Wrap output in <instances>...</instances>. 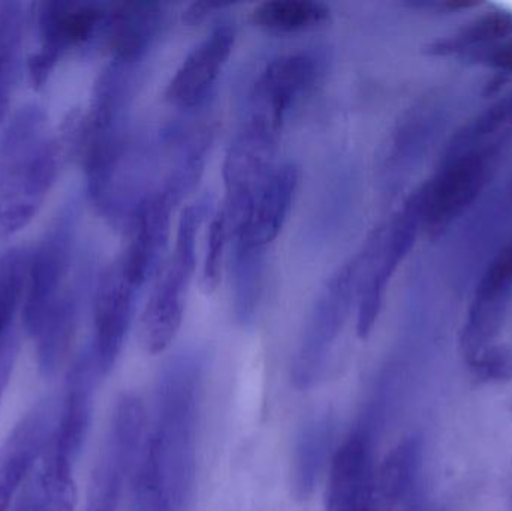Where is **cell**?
<instances>
[{
	"label": "cell",
	"instance_id": "14",
	"mask_svg": "<svg viewBox=\"0 0 512 511\" xmlns=\"http://www.w3.org/2000/svg\"><path fill=\"white\" fill-rule=\"evenodd\" d=\"M101 378L92 350L81 354L72 365L60 401L59 419L50 446L75 462L92 423L93 395Z\"/></svg>",
	"mask_w": 512,
	"mask_h": 511
},
{
	"label": "cell",
	"instance_id": "17",
	"mask_svg": "<svg viewBox=\"0 0 512 511\" xmlns=\"http://www.w3.org/2000/svg\"><path fill=\"white\" fill-rule=\"evenodd\" d=\"M74 474L57 465L44 464L30 477L11 511H75Z\"/></svg>",
	"mask_w": 512,
	"mask_h": 511
},
{
	"label": "cell",
	"instance_id": "26",
	"mask_svg": "<svg viewBox=\"0 0 512 511\" xmlns=\"http://www.w3.org/2000/svg\"><path fill=\"white\" fill-rule=\"evenodd\" d=\"M490 60L502 71H512V41L499 45L490 54Z\"/></svg>",
	"mask_w": 512,
	"mask_h": 511
},
{
	"label": "cell",
	"instance_id": "9",
	"mask_svg": "<svg viewBox=\"0 0 512 511\" xmlns=\"http://www.w3.org/2000/svg\"><path fill=\"white\" fill-rule=\"evenodd\" d=\"M300 183L297 165H276L255 195L233 236L236 257H259L276 240L288 219Z\"/></svg>",
	"mask_w": 512,
	"mask_h": 511
},
{
	"label": "cell",
	"instance_id": "23",
	"mask_svg": "<svg viewBox=\"0 0 512 511\" xmlns=\"http://www.w3.org/2000/svg\"><path fill=\"white\" fill-rule=\"evenodd\" d=\"M469 363L475 377L483 383L502 384L512 380V353L508 348H484Z\"/></svg>",
	"mask_w": 512,
	"mask_h": 511
},
{
	"label": "cell",
	"instance_id": "19",
	"mask_svg": "<svg viewBox=\"0 0 512 511\" xmlns=\"http://www.w3.org/2000/svg\"><path fill=\"white\" fill-rule=\"evenodd\" d=\"M330 18V8L315 0H271L256 6L252 23L271 33H297L315 29Z\"/></svg>",
	"mask_w": 512,
	"mask_h": 511
},
{
	"label": "cell",
	"instance_id": "1",
	"mask_svg": "<svg viewBox=\"0 0 512 511\" xmlns=\"http://www.w3.org/2000/svg\"><path fill=\"white\" fill-rule=\"evenodd\" d=\"M74 225L60 219L30 254L24 296V327L36 344L42 374H56L68 356L78 320V300L71 282Z\"/></svg>",
	"mask_w": 512,
	"mask_h": 511
},
{
	"label": "cell",
	"instance_id": "2",
	"mask_svg": "<svg viewBox=\"0 0 512 511\" xmlns=\"http://www.w3.org/2000/svg\"><path fill=\"white\" fill-rule=\"evenodd\" d=\"M62 159V144L50 134L41 108H21L0 141V237L30 224L50 194Z\"/></svg>",
	"mask_w": 512,
	"mask_h": 511
},
{
	"label": "cell",
	"instance_id": "20",
	"mask_svg": "<svg viewBox=\"0 0 512 511\" xmlns=\"http://www.w3.org/2000/svg\"><path fill=\"white\" fill-rule=\"evenodd\" d=\"M23 5L0 2V125L8 114L23 41Z\"/></svg>",
	"mask_w": 512,
	"mask_h": 511
},
{
	"label": "cell",
	"instance_id": "8",
	"mask_svg": "<svg viewBox=\"0 0 512 511\" xmlns=\"http://www.w3.org/2000/svg\"><path fill=\"white\" fill-rule=\"evenodd\" d=\"M107 9L98 3L47 2L39 11L41 47L29 57V74L33 86L48 80L60 57L89 41L104 26Z\"/></svg>",
	"mask_w": 512,
	"mask_h": 511
},
{
	"label": "cell",
	"instance_id": "10",
	"mask_svg": "<svg viewBox=\"0 0 512 511\" xmlns=\"http://www.w3.org/2000/svg\"><path fill=\"white\" fill-rule=\"evenodd\" d=\"M180 195L168 186L153 191L131 221V237L120 255L123 269L138 288L162 264L170 237L171 212Z\"/></svg>",
	"mask_w": 512,
	"mask_h": 511
},
{
	"label": "cell",
	"instance_id": "25",
	"mask_svg": "<svg viewBox=\"0 0 512 511\" xmlns=\"http://www.w3.org/2000/svg\"><path fill=\"white\" fill-rule=\"evenodd\" d=\"M222 6L224 5H221V3L213 2L192 3V5L186 9L185 14H183V20L189 24L201 23V21L206 20L215 9L222 8Z\"/></svg>",
	"mask_w": 512,
	"mask_h": 511
},
{
	"label": "cell",
	"instance_id": "3",
	"mask_svg": "<svg viewBox=\"0 0 512 511\" xmlns=\"http://www.w3.org/2000/svg\"><path fill=\"white\" fill-rule=\"evenodd\" d=\"M203 204H191L180 216L176 245L162 263L158 281L140 320V344L147 354L164 353L182 327L186 293L197 266L198 231Z\"/></svg>",
	"mask_w": 512,
	"mask_h": 511
},
{
	"label": "cell",
	"instance_id": "21",
	"mask_svg": "<svg viewBox=\"0 0 512 511\" xmlns=\"http://www.w3.org/2000/svg\"><path fill=\"white\" fill-rule=\"evenodd\" d=\"M331 426L319 420L307 426L295 452L294 483L298 498H307L315 488L316 479L330 450Z\"/></svg>",
	"mask_w": 512,
	"mask_h": 511
},
{
	"label": "cell",
	"instance_id": "12",
	"mask_svg": "<svg viewBox=\"0 0 512 511\" xmlns=\"http://www.w3.org/2000/svg\"><path fill=\"white\" fill-rule=\"evenodd\" d=\"M484 161L466 155L439 171L417 198L418 218L429 230L444 227L475 200L484 183Z\"/></svg>",
	"mask_w": 512,
	"mask_h": 511
},
{
	"label": "cell",
	"instance_id": "18",
	"mask_svg": "<svg viewBox=\"0 0 512 511\" xmlns=\"http://www.w3.org/2000/svg\"><path fill=\"white\" fill-rule=\"evenodd\" d=\"M420 464V444L406 438L390 450L375 470V503L378 511H391L408 494Z\"/></svg>",
	"mask_w": 512,
	"mask_h": 511
},
{
	"label": "cell",
	"instance_id": "6",
	"mask_svg": "<svg viewBox=\"0 0 512 511\" xmlns=\"http://www.w3.org/2000/svg\"><path fill=\"white\" fill-rule=\"evenodd\" d=\"M60 401L33 405L0 446V511H11L47 453L59 419Z\"/></svg>",
	"mask_w": 512,
	"mask_h": 511
},
{
	"label": "cell",
	"instance_id": "15",
	"mask_svg": "<svg viewBox=\"0 0 512 511\" xmlns=\"http://www.w3.org/2000/svg\"><path fill=\"white\" fill-rule=\"evenodd\" d=\"M318 66L303 53L285 54L271 60L255 83L254 113L282 128L289 108L315 83Z\"/></svg>",
	"mask_w": 512,
	"mask_h": 511
},
{
	"label": "cell",
	"instance_id": "4",
	"mask_svg": "<svg viewBox=\"0 0 512 511\" xmlns=\"http://www.w3.org/2000/svg\"><path fill=\"white\" fill-rule=\"evenodd\" d=\"M363 263L361 249L331 276L319 294L292 366V377L298 389L313 386L321 377L328 351L342 332L357 299Z\"/></svg>",
	"mask_w": 512,
	"mask_h": 511
},
{
	"label": "cell",
	"instance_id": "11",
	"mask_svg": "<svg viewBox=\"0 0 512 511\" xmlns=\"http://www.w3.org/2000/svg\"><path fill=\"white\" fill-rule=\"evenodd\" d=\"M325 510L378 511L372 449L369 438L363 432L351 435L331 459Z\"/></svg>",
	"mask_w": 512,
	"mask_h": 511
},
{
	"label": "cell",
	"instance_id": "24",
	"mask_svg": "<svg viewBox=\"0 0 512 511\" xmlns=\"http://www.w3.org/2000/svg\"><path fill=\"white\" fill-rule=\"evenodd\" d=\"M512 285V245L496 257L478 287L480 305L496 302Z\"/></svg>",
	"mask_w": 512,
	"mask_h": 511
},
{
	"label": "cell",
	"instance_id": "5",
	"mask_svg": "<svg viewBox=\"0 0 512 511\" xmlns=\"http://www.w3.org/2000/svg\"><path fill=\"white\" fill-rule=\"evenodd\" d=\"M280 128L261 114L252 113L242 126L224 162L225 203L222 207L231 240L239 230L265 180L274 170Z\"/></svg>",
	"mask_w": 512,
	"mask_h": 511
},
{
	"label": "cell",
	"instance_id": "7",
	"mask_svg": "<svg viewBox=\"0 0 512 511\" xmlns=\"http://www.w3.org/2000/svg\"><path fill=\"white\" fill-rule=\"evenodd\" d=\"M138 287L126 275L119 257L99 276L93 299L92 353L99 375L113 371L134 318Z\"/></svg>",
	"mask_w": 512,
	"mask_h": 511
},
{
	"label": "cell",
	"instance_id": "13",
	"mask_svg": "<svg viewBox=\"0 0 512 511\" xmlns=\"http://www.w3.org/2000/svg\"><path fill=\"white\" fill-rule=\"evenodd\" d=\"M236 44V30L219 26L201 41L177 69L165 90V98L182 108L200 105L215 86Z\"/></svg>",
	"mask_w": 512,
	"mask_h": 511
},
{
	"label": "cell",
	"instance_id": "22",
	"mask_svg": "<svg viewBox=\"0 0 512 511\" xmlns=\"http://www.w3.org/2000/svg\"><path fill=\"white\" fill-rule=\"evenodd\" d=\"M231 240L230 225L224 212L219 210L210 224L207 255L204 261L203 281L207 291H215L221 282L222 266H224L225 249Z\"/></svg>",
	"mask_w": 512,
	"mask_h": 511
},
{
	"label": "cell",
	"instance_id": "16",
	"mask_svg": "<svg viewBox=\"0 0 512 511\" xmlns=\"http://www.w3.org/2000/svg\"><path fill=\"white\" fill-rule=\"evenodd\" d=\"M162 17V5L156 2L120 3L107 11L102 27L114 62L134 65L155 39Z\"/></svg>",
	"mask_w": 512,
	"mask_h": 511
}]
</instances>
